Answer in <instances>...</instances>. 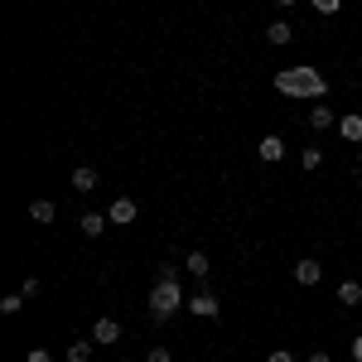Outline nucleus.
Masks as SVG:
<instances>
[{"label": "nucleus", "mask_w": 362, "mask_h": 362, "mask_svg": "<svg viewBox=\"0 0 362 362\" xmlns=\"http://www.w3.org/2000/svg\"><path fill=\"white\" fill-rule=\"evenodd\" d=\"M184 271L194 280H208L213 276V256H208V251H189V256H184Z\"/></svg>", "instance_id": "20e7f679"}, {"label": "nucleus", "mask_w": 362, "mask_h": 362, "mask_svg": "<svg viewBox=\"0 0 362 362\" xmlns=\"http://www.w3.org/2000/svg\"><path fill=\"white\" fill-rule=\"evenodd\" d=\"M20 309H25V295H20V290H15V295H5V300H0V314H20Z\"/></svg>", "instance_id": "a211bd4d"}, {"label": "nucleus", "mask_w": 362, "mask_h": 362, "mask_svg": "<svg viewBox=\"0 0 362 362\" xmlns=\"http://www.w3.org/2000/svg\"><path fill=\"white\" fill-rule=\"evenodd\" d=\"M92 343H102V348L121 343V324H116V319H97V324H92Z\"/></svg>", "instance_id": "39448f33"}, {"label": "nucleus", "mask_w": 362, "mask_h": 362, "mask_svg": "<svg viewBox=\"0 0 362 362\" xmlns=\"http://www.w3.org/2000/svg\"><path fill=\"white\" fill-rule=\"evenodd\" d=\"M189 314H198V319H218V314H223V300H218L213 290H194V295H189Z\"/></svg>", "instance_id": "7ed1b4c3"}, {"label": "nucleus", "mask_w": 362, "mask_h": 362, "mask_svg": "<svg viewBox=\"0 0 362 362\" xmlns=\"http://www.w3.org/2000/svg\"><path fill=\"white\" fill-rule=\"evenodd\" d=\"M145 362H174V358H169V348H150V353H145Z\"/></svg>", "instance_id": "412c9836"}, {"label": "nucleus", "mask_w": 362, "mask_h": 362, "mask_svg": "<svg viewBox=\"0 0 362 362\" xmlns=\"http://www.w3.org/2000/svg\"><path fill=\"white\" fill-rule=\"evenodd\" d=\"M78 227H83V237H102V232L112 227V218H107V213H83Z\"/></svg>", "instance_id": "9d476101"}, {"label": "nucleus", "mask_w": 362, "mask_h": 362, "mask_svg": "<svg viewBox=\"0 0 362 362\" xmlns=\"http://www.w3.org/2000/svg\"><path fill=\"white\" fill-rule=\"evenodd\" d=\"M58 218V208L54 203H49V198H34V203H29V223H39V227H49Z\"/></svg>", "instance_id": "1a4fd4ad"}, {"label": "nucleus", "mask_w": 362, "mask_h": 362, "mask_svg": "<svg viewBox=\"0 0 362 362\" xmlns=\"http://www.w3.org/2000/svg\"><path fill=\"white\" fill-rule=\"evenodd\" d=\"M338 305H343V309H358L362 305V280H343V285H338Z\"/></svg>", "instance_id": "9b49d317"}, {"label": "nucleus", "mask_w": 362, "mask_h": 362, "mask_svg": "<svg viewBox=\"0 0 362 362\" xmlns=\"http://www.w3.org/2000/svg\"><path fill=\"white\" fill-rule=\"evenodd\" d=\"M309 362H334V358H329L324 348H314V353H309Z\"/></svg>", "instance_id": "b1692460"}, {"label": "nucleus", "mask_w": 362, "mask_h": 362, "mask_svg": "<svg viewBox=\"0 0 362 362\" xmlns=\"http://www.w3.org/2000/svg\"><path fill=\"white\" fill-rule=\"evenodd\" d=\"M314 10H319V15H338V10H343V0H314Z\"/></svg>", "instance_id": "aec40b11"}, {"label": "nucleus", "mask_w": 362, "mask_h": 362, "mask_svg": "<svg viewBox=\"0 0 362 362\" xmlns=\"http://www.w3.org/2000/svg\"><path fill=\"white\" fill-rule=\"evenodd\" d=\"M276 92H285V97H314V102H324V97H329V78H324L319 68H280V73H276Z\"/></svg>", "instance_id": "f257e3e1"}, {"label": "nucleus", "mask_w": 362, "mask_h": 362, "mask_svg": "<svg viewBox=\"0 0 362 362\" xmlns=\"http://www.w3.org/2000/svg\"><path fill=\"white\" fill-rule=\"evenodd\" d=\"M73 189H78V194H92V189H97V169L78 165V169H73Z\"/></svg>", "instance_id": "4468645a"}, {"label": "nucleus", "mask_w": 362, "mask_h": 362, "mask_svg": "<svg viewBox=\"0 0 362 362\" xmlns=\"http://www.w3.org/2000/svg\"><path fill=\"white\" fill-rule=\"evenodd\" d=\"M358 189H362V169H358Z\"/></svg>", "instance_id": "bb28decb"}, {"label": "nucleus", "mask_w": 362, "mask_h": 362, "mask_svg": "<svg viewBox=\"0 0 362 362\" xmlns=\"http://www.w3.org/2000/svg\"><path fill=\"white\" fill-rule=\"evenodd\" d=\"M353 362H362V334L353 338Z\"/></svg>", "instance_id": "393cba45"}, {"label": "nucleus", "mask_w": 362, "mask_h": 362, "mask_svg": "<svg viewBox=\"0 0 362 362\" xmlns=\"http://www.w3.org/2000/svg\"><path fill=\"white\" fill-rule=\"evenodd\" d=\"M338 136L348 140V145H358V140H362V112H348V116H338Z\"/></svg>", "instance_id": "0eeeda50"}, {"label": "nucleus", "mask_w": 362, "mask_h": 362, "mask_svg": "<svg viewBox=\"0 0 362 362\" xmlns=\"http://www.w3.org/2000/svg\"><path fill=\"white\" fill-rule=\"evenodd\" d=\"M155 280H179V261H160L155 266Z\"/></svg>", "instance_id": "6ab92c4d"}, {"label": "nucleus", "mask_w": 362, "mask_h": 362, "mask_svg": "<svg viewBox=\"0 0 362 362\" xmlns=\"http://www.w3.org/2000/svg\"><path fill=\"white\" fill-rule=\"evenodd\" d=\"M256 150H261V160H266V165L285 160V140H280V136H261V145H256Z\"/></svg>", "instance_id": "f8f14e48"}, {"label": "nucleus", "mask_w": 362, "mask_h": 362, "mask_svg": "<svg viewBox=\"0 0 362 362\" xmlns=\"http://www.w3.org/2000/svg\"><path fill=\"white\" fill-rule=\"evenodd\" d=\"M107 218H112V227H126V223H136V198H116V203H112V213H107Z\"/></svg>", "instance_id": "6e6552de"}, {"label": "nucleus", "mask_w": 362, "mask_h": 362, "mask_svg": "<svg viewBox=\"0 0 362 362\" xmlns=\"http://www.w3.org/2000/svg\"><path fill=\"white\" fill-rule=\"evenodd\" d=\"M29 362H54V353L49 348H29Z\"/></svg>", "instance_id": "4be33fe9"}, {"label": "nucleus", "mask_w": 362, "mask_h": 362, "mask_svg": "<svg viewBox=\"0 0 362 362\" xmlns=\"http://www.w3.org/2000/svg\"><path fill=\"white\" fill-rule=\"evenodd\" d=\"M266 362H295V353H290V348H276V353H271Z\"/></svg>", "instance_id": "5701e85b"}, {"label": "nucleus", "mask_w": 362, "mask_h": 362, "mask_svg": "<svg viewBox=\"0 0 362 362\" xmlns=\"http://www.w3.org/2000/svg\"><path fill=\"white\" fill-rule=\"evenodd\" d=\"M276 5H280V10H290V5H295V0H276Z\"/></svg>", "instance_id": "a878e982"}, {"label": "nucleus", "mask_w": 362, "mask_h": 362, "mask_svg": "<svg viewBox=\"0 0 362 362\" xmlns=\"http://www.w3.org/2000/svg\"><path fill=\"white\" fill-rule=\"evenodd\" d=\"M266 39H271L276 49H285V44L295 39V25H290V20H276V25H266Z\"/></svg>", "instance_id": "ddd939ff"}, {"label": "nucleus", "mask_w": 362, "mask_h": 362, "mask_svg": "<svg viewBox=\"0 0 362 362\" xmlns=\"http://www.w3.org/2000/svg\"><path fill=\"white\" fill-rule=\"evenodd\" d=\"M300 165H305V169H319V165H324V150H319V145H305V150H300Z\"/></svg>", "instance_id": "f3484780"}, {"label": "nucleus", "mask_w": 362, "mask_h": 362, "mask_svg": "<svg viewBox=\"0 0 362 362\" xmlns=\"http://www.w3.org/2000/svg\"><path fill=\"white\" fill-rule=\"evenodd\" d=\"M184 305H189L184 280H155V290L145 295V309H150V319H155V324H169Z\"/></svg>", "instance_id": "f03ea898"}, {"label": "nucleus", "mask_w": 362, "mask_h": 362, "mask_svg": "<svg viewBox=\"0 0 362 362\" xmlns=\"http://www.w3.org/2000/svg\"><path fill=\"white\" fill-rule=\"evenodd\" d=\"M92 358V338H78V343H68V362H87Z\"/></svg>", "instance_id": "dca6fc26"}, {"label": "nucleus", "mask_w": 362, "mask_h": 362, "mask_svg": "<svg viewBox=\"0 0 362 362\" xmlns=\"http://www.w3.org/2000/svg\"><path fill=\"white\" fill-rule=\"evenodd\" d=\"M295 280H300V285H305V290H314V285H319V280H324V266H319V261H295Z\"/></svg>", "instance_id": "423d86ee"}, {"label": "nucleus", "mask_w": 362, "mask_h": 362, "mask_svg": "<svg viewBox=\"0 0 362 362\" xmlns=\"http://www.w3.org/2000/svg\"><path fill=\"white\" fill-rule=\"evenodd\" d=\"M309 126H314V131H329V126H338L334 107H314V112H309Z\"/></svg>", "instance_id": "2eb2a0df"}]
</instances>
